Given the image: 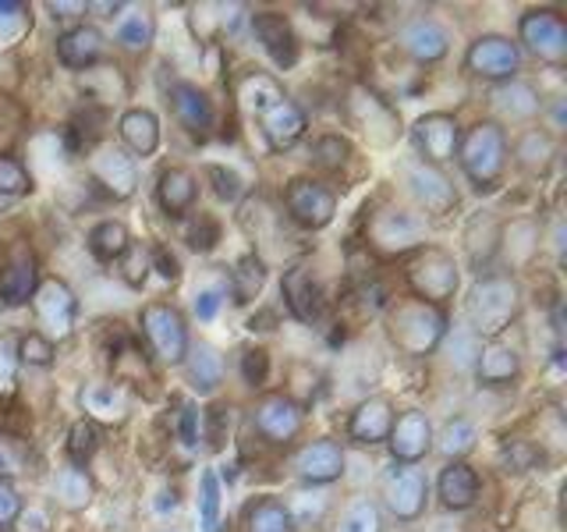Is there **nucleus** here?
<instances>
[{
    "mask_svg": "<svg viewBox=\"0 0 567 532\" xmlns=\"http://www.w3.org/2000/svg\"><path fill=\"white\" fill-rule=\"evenodd\" d=\"M14 366H18L14 341H0V387H8L14 380Z\"/></svg>",
    "mask_w": 567,
    "mask_h": 532,
    "instance_id": "obj_58",
    "label": "nucleus"
},
{
    "mask_svg": "<svg viewBox=\"0 0 567 532\" xmlns=\"http://www.w3.org/2000/svg\"><path fill=\"white\" fill-rule=\"evenodd\" d=\"M436 490L440 501L451 511H465L478 501V472L465 466V461H447V469L436 479Z\"/></svg>",
    "mask_w": 567,
    "mask_h": 532,
    "instance_id": "obj_26",
    "label": "nucleus"
},
{
    "mask_svg": "<svg viewBox=\"0 0 567 532\" xmlns=\"http://www.w3.org/2000/svg\"><path fill=\"white\" fill-rule=\"evenodd\" d=\"M53 18H71V11H85V4H50Z\"/></svg>",
    "mask_w": 567,
    "mask_h": 532,
    "instance_id": "obj_61",
    "label": "nucleus"
},
{
    "mask_svg": "<svg viewBox=\"0 0 567 532\" xmlns=\"http://www.w3.org/2000/svg\"><path fill=\"white\" fill-rule=\"evenodd\" d=\"M457 164L478 192H489L507 167V135L496 121H478L457 142Z\"/></svg>",
    "mask_w": 567,
    "mask_h": 532,
    "instance_id": "obj_2",
    "label": "nucleus"
},
{
    "mask_svg": "<svg viewBox=\"0 0 567 532\" xmlns=\"http://www.w3.org/2000/svg\"><path fill=\"white\" fill-rule=\"evenodd\" d=\"M18 519H22V497L11 479H0V529H11Z\"/></svg>",
    "mask_w": 567,
    "mask_h": 532,
    "instance_id": "obj_54",
    "label": "nucleus"
},
{
    "mask_svg": "<svg viewBox=\"0 0 567 532\" xmlns=\"http://www.w3.org/2000/svg\"><path fill=\"white\" fill-rule=\"evenodd\" d=\"M412 139H415V150H419V160L425 164H447L457 153V142H461V129L451 114H425L415 121L412 129Z\"/></svg>",
    "mask_w": 567,
    "mask_h": 532,
    "instance_id": "obj_11",
    "label": "nucleus"
},
{
    "mask_svg": "<svg viewBox=\"0 0 567 532\" xmlns=\"http://www.w3.org/2000/svg\"><path fill=\"white\" fill-rule=\"evenodd\" d=\"M518 351L501 345V341H489L483 345V351H478V359H475V377L489 383V387H501V383H511L514 377H518Z\"/></svg>",
    "mask_w": 567,
    "mask_h": 532,
    "instance_id": "obj_31",
    "label": "nucleus"
},
{
    "mask_svg": "<svg viewBox=\"0 0 567 532\" xmlns=\"http://www.w3.org/2000/svg\"><path fill=\"white\" fill-rule=\"evenodd\" d=\"M256 430L274 440V443H288L301 433V408L288 398V395H266L256 412H252Z\"/></svg>",
    "mask_w": 567,
    "mask_h": 532,
    "instance_id": "obj_17",
    "label": "nucleus"
},
{
    "mask_svg": "<svg viewBox=\"0 0 567 532\" xmlns=\"http://www.w3.org/2000/svg\"><path fill=\"white\" fill-rule=\"evenodd\" d=\"M284 203H288L291 221L309 231L327 227L337 213V195L323 182H312V177H298V182H291L288 192H284Z\"/></svg>",
    "mask_w": 567,
    "mask_h": 532,
    "instance_id": "obj_9",
    "label": "nucleus"
},
{
    "mask_svg": "<svg viewBox=\"0 0 567 532\" xmlns=\"http://www.w3.org/2000/svg\"><path fill=\"white\" fill-rule=\"evenodd\" d=\"M138 324H142V334H146V341L159 362H167V366L185 362L192 341H188L185 316L174 306H167V301H150V306L142 309Z\"/></svg>",
    "mask_w": 567,
    "mask_h": 532,
    "instance_id": "obj_4",
    "label": "nucleus"
},
{
    "mask_svg": "<svg viewBox=\"0 0 567 532\" xmlns=\"http://www.w3.org/2000/svg\"><path fill=\"white\" fill-rule=\"evenodd\" d=\"M171 106H174V117L182 121L192 135H206L213 129V103L199 85H192V82L171 85Z\"/></svg>",
    "mask_w": 567,
    "mask_h": 532,
    "instance_id": "obj_24",
    "label": "nucleus"
},
{
    "mask_svg": "<svg viewBox=\"0 0 567 532\" xmlns=\"http://www.w3.org/2000/svg\"><path fill=\"white\" fill-rule=\"evenodd\" d=\"M369 242L386 256L408 253V248H415L422 242V221L415 217V213H408V209L386 206V209L377 213V217H372Z\"/></svg>",
    "mask_w": 567,
    "mask_h": 532,
    "instance_id": "obj_10",
    "label": "nucleus"
},
{
    "mask_svg": "<svg viewBox=\"0 0 567 532\" xmlns=\"http://www.w3.org/2000/svg\"><path fill=\"white\" fill-rule=\"evenodd\" d=\"M29 188H32V174L14 156L0 153V200H14V195H25Z\"/></svg>",
    "mask_w": 567,
    "mask_h": 532,
    "instance_id": "obj_46",
    "label": "nucleus"
},
{
    "mask_svg": "<svg viewBox=\"0 0 567 532\" xmlns=\"http://www.w3.org/2000/svg\"><path fill=\"white\" fill-rule=\"evenodd\" d=\"M35 284H40V266H35V256H32V248L25 245H18L8 266L0 270V301L4 306H25V301H32V291H35Z\"/></svg>",
    "mask_w": 567,
    "mask_h": 532,
    "instance_id": "obj_19",
    "label": "nucleus"
},
{
    "mask_svg": "<svg viewBox=\"0 0 567 532\" xmlns=\"http://www.w3.org/2000/svg\"><path fill=\"white\" fill-rule=\"evenodd\" d=\"M156 35V22L150 8H124L121 22L114 29V40L124 47V50H146Z\"/></svg>",
    "mask_w": 567,
    "mask_h": 532,
    "instance_id": "obj_36",
    "label": "nucleus"
},
{
    "mask_svg": "<svg viewBox=\"0 0 567 532\" xmlns=\"http://www.w3.org/2000/svg\"><path fill=\"white\" fill-rule=\"evenodd\" d=\"M103 50H106V40L96 25H75L58 35V58L64 68H75V71H85L103 61Z\"/></svg>",
    "mask_w": 567,
    "mask_h": 532,
    "instance_id": "obj_22",
    "label": "nucleus"
},
{
    "mask_svg": "<svg viewBox=\"0 0 567 532\" xmlns=\"http://www.w3.org/2000/svg\"><path fill=\"white\" fill-rule=\"evenodd\" d=\"M327 504H330V501H327V493H323V490H301V493L295 497V504L288 508L295 529H298V525H316V522H323Z\"/></svg>",
    "mask_w": 567,
    "mask_h": 532,
    "instance_id": "obj_44",
    "label": "nucleus"
},
{
    "mask_svg": "<svg viewBox=\"0 0 567 532\" xmlns=\"http://www.w3.org/2000/svg\"><path fill=\"white\" fill-rule=\"evenodd\" d=\"M386 330H390V341H394L401 351L430 355L443 345V337H447V313L440 306H430V301L408 298L390 313Z\"/></svg>",
    "mask_w": 567,
    "mask_h": 532,
    "instance_id": "obj_3",
    "label": "nucleus"
},
{
    "mask_svg": "<svg viewBox=\"0 0 567 532\" xmlns=\"http://www.w3.org/2000/svg\"><path fill=\"white\" fill-rule=\"evenodd\" d=\"M238 100L248 106V111L256 114H266L274 111L277 103H284L288 96H284V89L274 75H262V71H252V75H245L241 85H238Z\"/></svg>",
    "mask_w": 567,
    "mask_h": 532,
    "instance_id": "obj_32",
    "label": "nucleus"
},
{
    "mask_svg": "<svg viewBox=\"0 0 567 532\" xmlns=\"http://www.w3.org/2000/svg\"><path fill=\"white\" fill-rule=\"evenodd\" d=\"M217 238H220V227L213 217H199V224L188 227V245L195 253H209V248L217 245Z\"/></svg>",
    "mask_w": 567,
    "mask_h": 532,
    "instance_id": "obj_55",
    "label": "nucleus"
},
{
    "mask_svg": "<svg viewBox=\"0 0 567 532\" xmlns=\"http://www.w3.org/2000/svg\"><path fill=\"white\" fill-rule=\"evenodd\" d=\"M32 29V8L22 0H0V50L14 47Z\"/></svg>",
    "mask_w": 567,
    "mask_h": 532,
    "instance_id": "obj_40",
    "label": "nucleus"
},
{
    "mask_svg": "<svg viewBox=\"0 0 567 532\" xmlns=\"http://www.w3.org/2000/svg\"><path fill=\"white\" fill-rule=\"evenodd\" d=\"M14 355L18 362H29V366H50L53 362V341H47V337L40 330L25 334L22 341L14 345Z\"/></svg>",
    "mask_w": 567,
    "mask_h": 532,
    "instance_id": "obj_48",
    "label": "nucleus"
},
{
    "mask_svg": "<svg viewBox=\"0 0 567 532\" xmlns=\"http://www.w3.org/2000/svg\"><path fill=\"white\" fill-rule=\"evenodd\" d=\"M82 408H85V419L89 422H124L128 416V398L117 383H89L82 390Z\"/></svg>",
    "mask_w": 567,
    "mask_h": 532,
    "instance_id": "obj_30",
    "label": "nucleus"
},
{
    "mask_svg": "<svg viewBox=\"0 0 567 532\" xmlns=\"http://www.w3.org/2000/svg\"><path fill=\"white\" fill-rule=\"evenodd\" d=\"M266 284V263L262 256L248 253L235 263V270H230V295H235L238 306H245V301H252Z\"/></svg>",
    "mask_w": 567,
    "mask_h": 532,
    "instance_id": "obj_37",
    "label": "nucleus"
},
{
    "mask_svg": "<svg viewBox=\"0 0 567 532\" xmlns=\"http://www.w3.org/2000/svg\"><path fill=\"white\" fill-rule=\"evenodd\" d=\"M557 146H554V135L543 132V129H532L518 139V160H522V167L528 171H543L549 167V160H554Z\"/></svg>",
    "mask_w": 567,
    "mask_h": 532,
    "instance_id": "obj_41",
    "label": "nucleus"
},
{
    "mask_svg": "<svg viewBox=\"0 0 567 532\" xmlns=\"http://www.w3.org/2000/svg\"><path fill=\"white\" fill-rule=\"evenodd\" d=\"M390 426H394V405L386 398H365L351 412L348 433L359 443H383L390 437Z\"/></svg>",
    "mask_w": 567,
    "mask_h": 532,
    "instance_id": "obj_23",
    "label": "nucleus"
},
{
    "mask_svg": "<svg viewBox=\"0 0 567 532\" xmlns=\"http://www.w3.org/2000/svg\"><path fill=\"white\" fill-rule=\"evenodd\" d=\"M11 472H18V458L8 451V443L0 440V479H8Z\"/></svg>",
    "mask_w": 567,
    "mask_h": 532,
    "instance_id": "obj_60",
    "label": "nucleus"
},
{
    "mask_svg": "<svg viewBox=\"0 0 567 532\" xmlns=\"http://www.w3.org/2000/svg\"><path fill=\"white\" fill-rule=\"evenodd\" d=\"M522 309V288L514 277H483L472 288L468 295V330L483 341V337H489V341H496L507 327L511 319L518 316Z\"/></svg>",
    "mask_w": 567,
    "mask_h": 532,
    "instance_id": "obj_1",
    "label": "nucleus"
},
{
    "mask_svg": "<svg viewBox=\"0 0 567 532\" xmlns=\"http://www.w3.org/2000/svg\"><path fill=\"white\" fill-rule=\"evenodd\" d=\"M348 153H351V146L341 135H323V139L316 142V164L327 167V171H341Z\"/></svg>",
    "mask_w": 567,
    "mask_h": 532,
    "instance_id": "obj_50",
    "label": "nucleus"
},
{
    "mask_svg": "<svg viewBox=\"0 0 567 532\" xmlns=\"http://www.w3.org/2000/svg\"><path fill=\"white\" fill-rule=\"evenodd\" d=\"M224 412H227V408L224 405H217V408H209V443H213V448H220V443H224Z\"/></svg>",
    "mask_w": 567,
    "mask_h": 532,
    "instance_id": "obj_59",
    "label": "nucleus"
},
{
    "mask_svg": "<svg viewBox=\"0 0 567 532\" xmlns=\"http://www.w3.org/2000/svg\"><path fill=\"white\" fill-rule=\"evenodd\" d=\"M185 362H188V380H192L195 390H199V395H209V390L217 387L220 377H224L220 355L213 351L209 345H188Z\"/></svg>",
    "mask_w": 567,
    "mask_h": 532,
    "instance_id": "obj_34",
    "label": "nucleus"
},
{
    "mask_svg": "<svg viewBox=\"0 0 567 532\" xmlns=\"http://www.w3.org/2000/svg\"><path fill=\"white\" fill-rule=\"evenodd\" d=\"M266 377H270V355H266V348H248L241 355V380L248 387H262Z\"/></svg>",
    "mask_w": 567,
    "mask_h": 532,
    "instance_id": "obj_51",
    "label": "nucleus"
},
{
    "mask_svg": "<svg viewBox=\"0 0 567 532\" xmlns=\"http://www.w3.org/2000/svg\"><path fill=\"white\" fill-rule=\"evenodd\" d=\"M390 454H394V461H401V466H415L419 458L430 454L433 448V426L430 419H425L422 412H404L394 419V426H390Z\"/></svg>",
    "mask_w": 567,
    "mask_h": 532,
    "instance_id": "obj_15",
    "label": "nucleus"
},
{
    "mask_svg": "<svg viewBox=\"0 0 567 532\" xmlns=\"http://www.w3.org/2000/svg\"><path fill=\"white\" fill-rule=\"evenodd\" d=\"M478 351H483V341L468 330V327H461L447 337V359L457 366V369H475V359H478Z\"/></svg>",
    "mask_w": 567,
    "mask_h": 532,
    "instance_id": "obj_47",
    "label": "nucleus"
},
{
    "mask_svg": "<svg viewBox=\"0 0 567 532\" xmlns=\"http://www.w3.org/2000/svg\"><path fill=\"white\" fill-rule=\"evenodd\" d=\"M100 451V426L89 422V419H79L71 422L68 430V454H71V466H85L89 458Z\"/></svg>",
    "mask_w": 567,
    "mask_h": 532,
    "instance_id": "obj_43",
    "label": "nucleus"
},
{
    "mask_svg": "<svg viewBox=\"0 0 567 532\" xmlns=\"http://www.w3.org/2000/svg\"><path fill=\"white\" fill-rule=\"evenodd\" d=\"M408 284L419 301H430V306H440L457 291V263L451 253L430 245V248H419L415 259L408 263Z\"/></svg>",
    "mask_w": 567,
    "mask_h": 532,
    "instance_id": "obj_5",
    "label": "nucleus"
},
{
    "mask_svg": "<svg viewBox=\"0 0 567 532\" xmlns=\"http://www.w3.org/2000/svg\"><path fill=\"white\" fill-rule=\"evenodd\" d=\"M164 497H171V511L177 508V497L174 493H164ZM156 511H167V501H156Z\"/></svg>",
    "mask_w": 567,
    "mask_h": 532,
    "instance_id": "obj_62",
    "label": "nucleus"
},
{
    "mask_svg": "<svg viewBox=\"0 0 567 532\" xmlns=\"http://www.w3.org/2000/svg\"><path fill=\"white\" fill-rule=\"evenodd\" d=\"M117 132L124 139V146H128L135 156H153L159 150V121L153 111H146V106H132V111H124Z\"/></svg>",
    "mask_w": 567,
    "mask_h": 532,
    "instance_id": "obj_29",
    "label": "nucleus"
},
{
    "mask_svg": "<svg viewBox=\"0 0 567 532\" xmlns=\"http://www.w3.org/2000/svg\"><path fill=\"white\" fill-rule=\"evenodd\" d=\"M121 277L132 284V288H142L150 277V253L142 245H128L124 248V256H121Z\"/></svg>",
    "mask_w": 567,
    "mask_h": 532,
    "instance_id": "obj_49",
    "label": "nucleus"
},
{
    "mask_svg": "<svg viewBox=\"0 0 567 532\" xmlns=\"http://www.w3.org/2000/svg\"><path fill=\"white\" fill-rule=\"evenodd\" d=\"M475 437L478 433H475V426L468 419H451L447 426H443L436 448L451 461H465V454H472V448H475Z\"/></svg>",
    "mask_w": 567,
    "mask_h": 532,
    "instance_id": "obj_42",
    "label": "nucleus"
},
{
    "mask_svg": "<svg viewBox=\"0 0 567 532\" xmlns=\"http://www.w3.org/2000/svg\"><path fill=\"white\" fill-rule=\"evenodd\" d=\"M295 472L312 487H327L344 475V451L337 440H312L295 454Z\"/></svg>",
    "mask_w": 567,
    "mask_h": 532,
    "instance_id": "obj_18",
    "label": "nucleus"
},
{
    "mask_svg": "<svg viewBox=\"0 0 567 532\" xmlns=\"http://www.w3.org/2000/svg\"><path fill=\"white\" fill-rule=\"evenodd\" d=\"M32 309L40 319V334L47 341H64V337L75 330V316H79V298L68 288L61 277H47L35 284L32 291Z\"/></svg>",
    "mask_w": 567,
    "mask_h": 532,
    "instance_id": "obj_6",
    "label": "nucleus"
},
{
    "mask_svg": "<svg viewBox=\"0 0 567 532\" xmlns=\"http://www.w3.org/2000/svg\"><path fill=\"white\" fill-rule=\"evenodd\" d=\"M128 245H132V235L121 221H100L93 231H89V253H93L100 263H117Z\"/></svg>",
    "mask_w": 567,
    "mask_h": 532,
    "instance_id": "obj_35",
    "label": "nucleus"
},
{
    "mask_svg": "<svg viewBox=\"0 0 567 532\" xmlns=\"http://www.w3.org/2000/svg\"><path fill=\"white\" fill-rule=\"evenodd\" d=\"M383 493H386V508L394 511L401 522H415L419 514L425 511V497H430V483H425V475H422L419 469L398 466V469H390Z\"/></svg>",
    "mask_w": 567,
    "mask_h": 532,
    "instance_id": "obj_13",
    "label": "nucleus"
},
{
    "mask_svg": "<svg viewBox=\"0 0 567 532\" xmlns=\"http://www.w3.org/2000/svg\"><path fill=\"white\" fill-rule=\"evenodd\" d=\"M206 174L213 177V192H217L224 203H238L241 195H245V182L230 167H217V164H213Z\"/></svg>",
    "mask_w": 567,
    "mask_h": 532,
    "instance_id": "obj_52",
    "label": "nucleus"
},
{
    "mask_svg": "<svg viewBox=\"0 0 567 532\" xmlns=\"http://www.w3.org/2000/svg\"><path fill=\"white\" fill-rule=\"evenodd\" d=\"M252 32L262 43V50L270 53V61L277 68H295L298 64V32L280 11H256L252 14Z\"/></svg>",
    "mask_w": 567,
    "mask_h": 532,
    "instance_id": "obj_14",
    "label": "nucleus"
},
{
    "mask_svg": "<svg viewBox=\"0 0 567 532\" xmlns=\"http://www.w3.org/2000/svg\"><path fill=\"white\" fill-rule=\"evenodd\" d=\"M150 270H156L164 280H177V277H182V263H177V256L171 253L167 245H156L150 253Z\"/></svg>",
    "mask_w": 567,
    "mask_h": 532,
    "instance_id": "obj_56",
    "label": "nucleus"
},
{
    "mask_svg": "<svg viewBox=\"0 0 567 532\" xmlns=\"http://www.w3.org/2000/svg\"><path fill=\"white\" fill-rule=\"evenodd\" d=\"M404 182H408V188H412L415 200L430 213H447L457 203L454 185L447 182V177H443L440 167L425 164V160H408V164H404Z\"/></svg>",
    "mask_w": 567,
    "mask_h": 532,
    "instance_id": "obj_16",
    "label": "nucleus"
},
{
    "mask_svg": "<svg viewBox=\"0 0 567 532\" xmlns=\"http://www.w3.org/2000/svg\"><path fill=\"white\" fill-rule=\"evenodd\" d=\"M401 47L412 61L419 64H436L447 58L451 40H447V29L433 18H412L404 29H401Z\"/></svg>",
    "mask_w": 567,
    "mask_h": 532,
    "instance_id": "obj_20",
    "label": "nucleus"
},
{
    "mask_svg": "<svg viewBox=\"0 0 567 532\" xmlns=\"http://www.w3.org/2000/svg\"><path fill=\"white\" fill-rule=\"evenodd\" d=\"M53 493H58V504L68 511H82L93 501V479L85 475L82 466H64L53 479Z\"/></svg>",
    "mask_w": 567,
    "mask_h": 532,
    "instance_id": "obj_33",
    "label": "nucleus"
},
{
    "mask_svg": "<svg viewBox=\"0 0 567 532\" xmlns=\"http://www.w3.org/2000/svg\"><path fill=\"white\" fill-rule=\"evenodd\" d=\"M89 171H93V177L106 188V195H114V200H132L138 188L135 160L117 146H100L89 156Z\"/></svg>",
    "mask_w": 567,
    "mask_h": 532,
    "instance_id": "obj_12",
    "label": "nucleus"
},
{
    "mask_svg": "<svg viewBox=\"0 0 567 532\" xmlns=\"http://www.w3.org/2000/svg\"><path fill=\"white\" fill-rule=\"evenodd\" d=\"M383 522H380V508L372 501H354L344 514L341 522H337L333 532H380Z\"/></svg>",
    "mask_w": 567,
    "mask_h": 532,
    "instance_id": "obj_45",
    "label": "nucleus"
},
{
    "mask_svg": "<svg viewBox=\"0 0 567 532\" xmlns=\"http://www.w3.org/2000/svg\"><path fill=\"white\" fill-rule=\"evenodd\" d=\"M248 532H298L288 508L274 497H266V501H256L248 508Z\"/></svg>",
    "mask_w": 567,
    "mask_h": 532,
    "instance_id": "obj_39",
    "label": "nucleus"
},
{
    "mask_svg": "<svg viewBox=\"0 0 567 532\" xmlns=\"http://www.w3.org/2000/svg\"><path fill=\"white\" fill-rule=\"evenodd\" d=\"M518 35L528 47V53H536L539 61H546V64L567 61V25L557 11H549V8L525 11L518 22Z\"/></svg>",
    "mask_w": 567,
    "mask_h": 532,
    "instance_id": "obj_8",
    "label": "nucleus"
},
{
    "mask_svg": "<svg viewBox=\"0 0 567 532\" xmlns=\"http://www.w3.org/2000/svg\"><path fill=\"white\" fill-rule=\"evenodd\" d=\"M280 295H284V306H288L291 316L301 319V324L319 319V309H323V291H319V284H316L309 266H291L280 280Z\"/></svg>",
    "mask_w": 567,
    "mask_h": 532,
    "instance_id": "obj_21",
    "label": "nucleus"
},
{
    "mask_svg": "<svg viewBox=\"0 0 567 532\" xmlns=\"http://www.w3.org/2000/svg\"><path fill=\"white\" fill-rule=\"evenodd\" d=\"M224 306V291L220 288H203V291H195V316L203 319V324H209V319H217Z\"/></svg>",
    "mask_w": 567,
    "mask_h": 532,
    "instance_id": "obj_57",
    "label": "nucleus"
},
{
    "mask_svg": "<svg viewBox=\"0 0 567 532\" xmlns=\"http://www.w3.org/2000/svg\"><path fill=\"white\" fill-rule=\"evenodd\" d=\"M493 106H496V114L507 117V121H532L543 111V100L528 82L507 79L493 89Z\"/></svg>",
    "mask_w": 567,
    "mask_h": 532,
    "instance_id": "obj_27",
    "label": "nucleus"
},
{
    "mask_svg": "<svg viewBox=\"0 0 567 532\" xmlns=\"http://www.w3.org/2000/svg\"><path fill=\"white\" fill-rule=\"evenodd\" d=\"M465 68L475 79H486V82L518 79L522 50H518V43H511L507 35H478L465 53Z\"/></svg>",
    "mask_w": 567,
    "mask_h": 532,
    "instance_id": "obj_7",
    "label": "nucleus"
},
{
    "mask_svg": "<svg viewBox=\"0 0 567 532\" xmlns=\"http://www.w3.org/2000/svg\"><path fill=\"white\" fill-rule=\"evenodd\" d=\"M195 195H199V188H195V174L185 171V167H171L159 174L156 182V203L159 209L167 213V217H185V213L192 209Z\"/></svg>",
    "mask_w": 567,
    "mask_h": 532,
    "instance_id": "obj_28",
    "label": "nucleus"
},
{
    "mask_svg": "<svg viewBox=\"0 0 567 532\" xmlns=\"http://www.w3.org/2000/svg\"><path fill=\"white\" fill-rule=\"evenodd\" d=\"M199 408H195L192 401H185L182 405V412H177V437H182V443L185 448H199V440H203V433H199Z\"/></svg>",
    "mask_w": 567,
    "mask_h": 532,
    "instance_id": "obj_53",
    "label": "nucleus"
},
{
    "mask_svg": "<svg viewBox=\"0 0 567 532\" xmlns=\"http://www.w3.org/2000/svg\"><path fill=\"white\" fill-rule=\"evenodd\" d=\"M306 129H309L306 111H301V106L291 103V100L277 103L274 111L262 114V135H266V142H270L274 150H291L295 142L306 135Z\"/></svg>",
    "mask_w": 567,
    "mask_h": 532,
    "instance_id": "obj_25",
    "label": "nucleus"
},
{
    "mask_svg": "<svg viewBox=\"0 0 567 532\" xmlns=\"http://www.w3.org/2000/svg\"><path fill=\"white\" fill-rule=\"evenodd\" d=\"M220 511H224V490L217 469H203L199 475V525L203 532L220 529Z\"/></svg>",
    "mask_w": 567,
    "mask_h": 532,
    "instance_id": "obj_38",
    "label": "nucleus"
}]
</instances>
